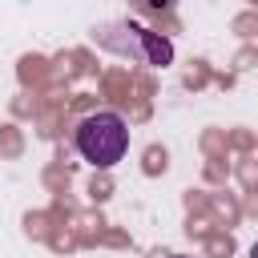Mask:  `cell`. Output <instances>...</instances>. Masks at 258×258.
<instances>
[{"label": "cell", "mask_w": 258, "mask_h": 258, "mask_svg": "<svg viewBox=\"0 0 258 258\" xmlns=\"http://www.w3.org/2000/svg\"><path fill=\"white\" fill-rule=\"evenodd\" d=\"M129 149V125L117 117V113H93L77 125V153L89 161V165H117Z\"/></svg>", "instance_id": "obj_1"}, {"label": "cell", "mask_w": 258, "mask_h": 258, "mask_svg": "<svg viewBox=\"0 0 258 258\" xmlns=\"http://www.w3.org/2000/svg\"><path fill=\"white\" fill-rule=\"evenodd\" d=\"M141 32V40H145V56H149V64H169V56H173V48H169V40H161V36H153L149 28H137Z\"/></svg>", "instance_id": "obj_2"}]
</instances>
